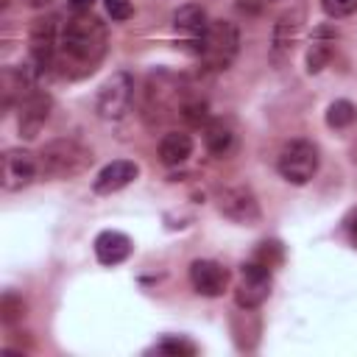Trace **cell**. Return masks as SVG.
<instances>
[{
	"label": "cell",
	"mask_w": 357,
	"mask_h": 357,
	"mask_svg": "<svg viewBox=\"0 0 357 357\" xmlns=\"http://www.w3.org/2000/svg\"><path fill=\"white\" fill-rule=\"evenodd\" d=\"M59 53L84 70H92L106 53V25L92 14H73L59 33Z\"/></svg>",
	"instance_id": "obj_1"
},
{
	"label": "cell",
	"mask_w": 357,
	"mask_h": 357,
	"mask_svg": "<svg viewBox=\"0 0 357 357\" xmlns=\"http://www.w3.org/2000/svg\"><path fill=\"white\" fill-rule=\"evenodd\" d=\"M39 176L45 178H73L92 165V151L78 139H53L39 151Z\"/></svg>",
	"instance_id": "obj_2"
},
{
	"label": "cell",
	"mask_w": 357,
	"mask_h": 357,
	"mask_svg": "<svg viewBox=\"0 0 357 357\" xmlns=\"http://www.w3.org/2000/svg\"><path fill=\"white\" fill-rule=\"evenodd\" d=\"M240 50V31L231 20H209V28L198 45V56L201 61L220 73V70H229L234 56Z\"/></svg>",
	"instance_id": "obj_3"
},
{
	"label": "cell",
	"mask_w": 357,
	"mask_h": 357,
	"mask_svg": "<svg viewBox=\"0 0 357 357\" xmlns=\"http://www.w3.org/2000/svg\"><path fill=\"white\" fill-rule=\"evenodd\" d=\"M318 148L310 139H290L276 159V170L290 184H307L318 173Z\"/></svg>",
	"instance_id": "obj_4"
},
{
	"label": "cell",
	"mask_w": 357,
	"mask_h": 357,
	"mask_svg": "<svg viewBox=\"0 0 357 357\" xmlns=\"http://www.w3.org/2000/svg\"><path fill=\"white\" fill-rule=\"evenodd\" d=\"M131 100H134V78H131V73L117 70L98 89L95 112L103 120H120L131 109Z\"/></svg>",
	"instance_id": "obj_5"
},
{
	"label": "cell",
	"mask_w": 357,
	"mask_h": 357,
	"mask_svg": "<svg viewBox=\"0 0 357 357\" xmlns=\"http://www.w3.org/2000/svg\"><path fill=\"white\" fill-rule=\"evenodd\" d=\"M59 33H61V28H59L56 17H45L31 25V67H33L36 78H42L45 73H50L56 67Z\"/></svg>",
	"instance_id": "obj_6"
},
{
	"label": "cell",
	"mask_w": 357,
	"mask_h": 357,
	"mask_svg": "<svg viewBox=\"0 0 357 357\" xmlns=\"http://www.w3.org/2000/svg\"><path fill=\"white\" fill-rule=\"evenodd\" d=\"M271 296V268L251 259L240 268V282L234 290V301L240 310H257Z\"/></svg>",
	"instance_id": "obj_7"
},
{
	"label": "cell",
	"mask_w": 357,
	"mask_h": 357,
	"mask_svg": "<svg viewBox=\"0 0 357 357\" xmlns=\"http://www.w3.org/2000/svg\"><path fill=\"white\" fill-rule=\"evenodd\" d=\"M39 176V159L22 148H8L0 159V184L6 192L25 190Z\"/></svg>",
	"instance_id": "obj_8"
},
{
	"label": "cell",
	"mask_w": 357,
	"mask_h": 357,
	"mask_svg": "<svg viewBox=\"0 0 357 357\" xmlns=\"http://www.w3.org/2000/svg\"><path fill=\"white\" fill-rule=\"evenodd\" d=\"M218 209H220L229 220L243 223V226H254V223H259V218H262V209H259L257 195H254L248 187H243V184H237V187H223V190L218 192Z\"/></svg>",
	"instance_id": "obj_9"
},
{
	"label": "cell",
	"mask_w": 357,
	"mask_h": 357,
	"mask_svg": "<svg viewBox=\"0 0 357 357\" xmlns=\"http://www.w3.org/2000/svg\"><path fill=\"white\" fill-rule=\"evenodd\" d=\"M50 106H53V100L42 89H31L20 100V137L22 139H33L42 131V126L50 114Z\"/></svg>",
	"instance_id": "obj_10"
},
{
	"label": "cell",
	"mask_w": 357,
	"mask_h": 357,
	"mask_svg": "<svg viewBox=\"0 0 357 357\" xmlns=\"http://www.w3.org/2000/svg\"><path fill=\"white\" fill-rule=\"evenodd\" d=\"M190 284L195 293H201L206 298L223 296V290L229 284V271L215 259H195L190 265Z\"/></svg>",
	"instance_id": "obj_11"
},
{
	"label": "cell",
	"mask_w": 357,
	"mask_h": 357,
	"mask_svg": "<svg viewBox=\"0 0 357 357\" xmlns=\"http://www.w3.org/2000/svg\"><path fill=\"white\" fill-rule=\"evenodd\" d=\"M139 176V165L131 162V159H114L109 162L92 181V190L100 192V195H109V192H117L123 187H128L134 178Z\"/></svg>",
	"instance_id": "obj_12"
},
{
	"label": "cell",
	"mask_w": 357,
	"mask_h": 357,
	"mask_svg": "<svg viewBox=\"0 0 357 357\" xmlns=\"http://www.w3.org/2000/svg\"><path fill=\"white\" fill-rule=\"evenodd\" d=\"M173 28H176V33H178L181 39H187V42L195 45V50H198L201 39H204V33H206V28H209L206 11H204L201 6H195V3L181 6V8L173 11Z\"/></svg>",
	"instance_id": "obj_13"
},
{
	"label": "cell",
	"mask_w": 357,
	"mask_h": 357,
	"mask_svg": "<svg viewBox=\"0 0 357 357\" xmlns=\"http://www.w3.org/2000/svg\"><path fill=\"white\" fill-rule=\"evenodd\" d=\"M131 254V240L123 231L106 229L95 237V257L100 265H117Z\"/></svg>",
	"instance_id": "obj_14"
},
{
	"label": "cell",
	"mask_w": 357,
	"mask_h": 357,
	"mask_svg": "<svg viewBox=\"0 0 357 357\" xmlns=\"http://www.w3.org/2000/svg\"><path fill=\"white\" fill-rule=\"evenodd\" d=\"M298 31H301V11H287L279 17V22L273 25V59L276 61H282L293 53Z\"/></svg>",
	"instance_id": "obj_15"
},
{
	"label": "cell",
	"mask_w": 357,
	"mask_h": 357,
	"mask_svg": "<svg viewBox=\"0 0 357 357\" xmlns=\"http://www.w3.org/2000/svg\"><path fill=\"white\" fill-rule=\"evenodd\" d=\"M192 153V137L187 131H167L159 139V159L167 167H176L181 162H187Z\"/></svg>",
	"instance_id": "obj_16"
},
{
	"label": "cell",
	"mask_w": 357,
	"mask_h": 357,
	"mask_svg": "<svg viewBox=\"0 0 357 357\" xmlns=\"http://www.w3.org/2000/svg\"><path fill=\"white\" fill-rule=\"evenodd\" d=\"M332 50H335V33L329 28H318L307 47V73H321L329 64Z\"/></svg>",
	"instance_id": "obj_17"
},
{
	"label": "cell",
	"mask_w": 357,
	"mask_h": 357,
	"mask_svg": "<svg viewBox=\"0 0 357 357\" xmlns=\"http://www.w3.org/2000/svg\"><path fill=\"white\" fill-rule=\"evenodd\" d=\"M204 145H206V151H209L212 156H226V153L231 151V145H234V131H231V126H229L226 120H220V117L206 120V123H204Z\"/></svg>",
	"instance_id": "obj_18"
},
{
	"label": "cell",
	"mask_w": 357,
	"mask_h": 357,
	"mask_svg": "<svg viewBox=\"0 0 357 357\" xmlns=\"http://www.w3.org/2000/svg\"><path fill=\"white\" fill-rule=\"evenodd\" d=\"M354 117H357V106L351 100H335L326 109V126L329 128H346L354 123Z\"/></svg>",
	"instance_id": "obj_19"
},
{
	"label": "cell",
	"mask_w": 357,
	"mask_h": 357,
	"mask_svg": "<svg viewBox=\"0 0 357 357\" xmlns=\"http://www.w3.org/2000/svg\"><path fill=\"white\" fill-rule=\"evenodd\" d=\"M321 8L326 17L340 20V17H349L357 11V0H321Z\"/></svg>",
	"instance_id": "obj_20"
},
{
	"label": "cell",
	"mask_w": 357,
	"mask_h": 357,
	"mask_svg": "<svg viewBox=\"0 0 357 357\" xmlns=\"http://www.w3.org/2000/svg\"><path fill=\"white\" fill-rule=\"evenodd\" d=\"M22 315H25L22 298H17L14 293H6V296H3V321H6V324H14V321L22 318Z\"/></svg>",
	"instance_id": "obj_21"
},
{
	"label": "cell",
	"mask_w": 357,
	"mask_h": 357,
	"mask_svg": "<svg viewBox=\"0 0 357 357\" xmlns=\"http://www.w3.org/2000/svg\"><path fill=\"white\" fill-rule=\"evenodd\" d=\"M156 351H162V354H195V346L190 343V340H176V337H167V340H162L159 346H156Z\"/></svg>",
	"instance_id": "obj_22"
},
{
	"label": "cell",
	"mask_w": 357,
	"mask_h": 357,
	"mask_svg": "<svg viewBox=\"0 0 357 357\" xmlns=\"http://www.w3.org/2000/svg\"><path fill=\"white\" fill-rule=\"evenodd\" d=\"M103 6H106V14H109L114 22H123V20H128V17L134 14L131 0H103Z\"/></svg>",
	"instance_id": "obj_23"
},
{
	"label": "cell",
	"mask_w": 357,
	"mask_h": 357,
	"mask_svg": "<svg viewBox=\"0 0 357 357\" xmlns=\"http://www.w3.org/2000/svg\"><path fill=\"white\" fill-rule=\"evenodd\" d=\"M257 262H262V265H268V268H273V262H279L282 259V245L276 243V240H271V243H262V248L257 251V257H254Z\"/></svg>",
	"instance_id": "obj_24"
},
{
	"label": "cell",
	"mask_w": 357,
	"mask_h": 357,
	"mask_svg": "<svg viewBox=\"0 0 357 357\" xmlns=\"http://www.w3.org/2000/svg\"><path fill=\"white\" fill-rule=\"evenodd\" d=\"M92 6H95V0H67L70 14H89Z\"/></svg>",
	"instance_id": "obj_25"
},
{
	"label": "cell",
	"mask_w": 357,
	"mask_h": 357,
	"mask_svg": "<svg viewBox=\"0 0 357 357\" xmlns=\"http://www.w3.org/2000/svg\"><path fill=\"white\" fill-rule=\"evenodd\" d=\"M28 8H45V6H50L53 0H22Z\"/></svg>",
	"instance_id": "obj_26"
},
{
	"label": "cell",
	"mask_w": 357,
	"mask_h": 357,
	"mask_svg": "<svg viewBox=\"0 0 357 357\" xmlns=\"http://www.w3.org/2000/svg\"><path fill=\"white\" fill-rule=\"evenodd\" d=\"M346 226H349V234H351V237L357 240V212H354V215L349 218V223H346Z\"/></svg>",
	"instance_id": "obj_27"
}]
</instances>
